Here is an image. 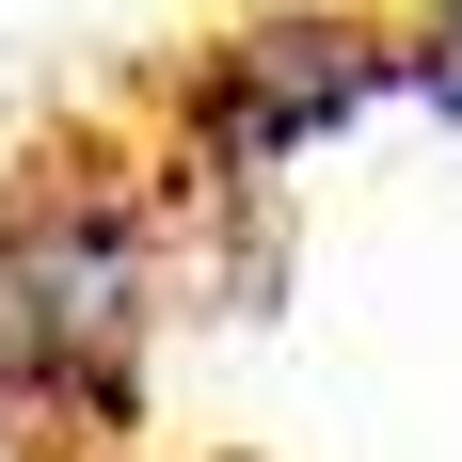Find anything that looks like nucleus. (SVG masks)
Here are the masks:
<instances>
[{"label": "nucleus", "mask_w": 462, "mask_h": 462, "mask_svg": "<svg viewBox=\"0 0 462 462\" xmlns=\"http://www.w3.org/2000/svg\"><path fill=\"white\" fill-rule=\"evenodd\" d=\"M143 319H160L143 191L48 160V176L0 208V399L32 415V447H64V430H128Z\"/></svg>", "instance_id": "obj_1"}, {"label": "nucleus", "mask_w": 462, "mask_h": 462, "mask_svg": "<svg viewBox=\"0 0 462 462\" xmlns=\"http://www.w3.org/2000/svg\"><path fill=\"white\" fill-rule=\"evenodd\" d=\"M415 80H430V112H447V128H462V0H447V16H430V32H415Z\"/></svg>", "instance_id": "obj_2"}]
</instances>
